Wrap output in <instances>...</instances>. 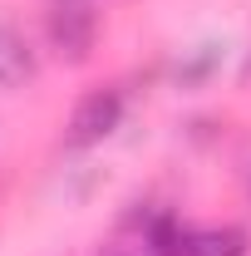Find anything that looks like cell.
<instances>
[{"mask_svg": "<svg viewBox=\"0 0 251 256\" xmlns=\"http://www.w3.org/2000/svg\"><path fill=\"white\" fill-rule=\"evenodd\" d=\"M94 40H98V15L89 0H60L50 10V44L60 60L84 64L94 54Z\"/></svg>", "mask_w": 251, "mask_h": 256, "instance_id": "1", "label": "cell"}, {"mask_svg": "<svg viewBox=\"0 0 251 256\" xmlns=\"http://www.w3.org/2000/svg\"><path fill=\"white\" fill-rule=\"evenodd\" d=\"M118 118H124V94L118 89H89L69 114V143H79V148L104 143L118 128Z\"/></svg>", "mask_w": 251, "mask_h": 256, "instance_id": "2", "label": "cell"}, {"mask_svg": "<svg viewBox=\"0 0 251 256\" xmlns=\"http://www.w3.org/2000/svg\"><path fill=\"white\" fill-rule=\"evenodd\" d=\"M251 236L236 222H212V226H182V256H246Z\"/></svg>", "mask_w": 251, "mask_h": 256, "instance_id": "3", "label": "cell"}, {"mask_svg": "<svg viewBox=\"0 0 251 256\" xmlns=\"http://www.w3.org/2000/svg\"><path fill=\"white\" fill-rule=\"evenodd\" d=\"M34 79V44L15 25H0V89H20Z\"/></svg>", "mask_w": 251, "mask_h": 256, "instance_id": "4", "label": "cell"}]
</instances>
